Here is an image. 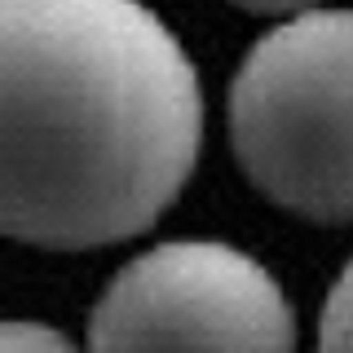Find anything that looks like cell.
<instances>
[{"instance_id":"cell-3","label":"cell","mask_w":353,"mask_h":353,"mask_svg":"<svg viewBox=\"0 0 353 353\" xmlns=\"http://www.w3.org/2000/svg\"><path fill=\"white\" fill-rule=\"evenodd\" d=\"M93 349H292L274 274L230 243H159L128 261L88 318Z\"/></svg>"},{"instance_id":"cell-6","label":"cell","mask_w":353,"mask_h":353,"mask_svg":"<svg viewBox=\"0 0 353 353\" xmlns=\"http://www.w3.org/2000/svg\"><path fill=\"white\" fill-rule=\"evenodd\" d=\"M230 5L248 9V14H301V9L323 5V0H230Z\"/></svg>"},{"instance_id":"cell-1","label":"cell","mask_w":353,"mask_h":353,"mask_svg":"<svg viewBox=\"0 0 353 353\" xmlns=\"http://www.w3.org/2000/svg\"><path fill=\"white\" fill-rule=\"evenodd\" d=\"M203 93L141 0H0V234L124 243L181 194Z\"/></svg>"},{"instance_id":"cell-4","label":"cell","mask_w":353,"mask_h":353,"mask_svg":"<svg viewBox=\"0 0 353 353\" xmlns=\"http://www.w3.org/2000/svg\"><path fill=\"white\" fill-rule=\"evenodd\" d=\"M327 349H353V261L345 265V274L336 279L323 309V331H318Z\"/></svg>"},{"instance_id":"cell-2","label":"cell","mask_w":353,"mask_h":353,"mask_svg":"<svg viewBox=\"0 0 353 353\" xmlns=\"http://www.w3.org/2000/svg\"><path fill=\"white\" fill-rule=\"evenodd\" d=\"M248 181L318 225L353 221V9H301L265 31L230 84Z\"/></svg>"},{"instance_id":"cell-5","label":"cell","mask_w":353,"mask_h":353,"mask_svg":"<svg viewBox=\"0 0 353 353\" xmlns=\"http://www.w3.org/2000/svg\"><path fill=\"white\" fill-rule=\"evenodd\" d=\"M0 349H66V336L36 323H0Z\"/></svg>"}]
</instances>
